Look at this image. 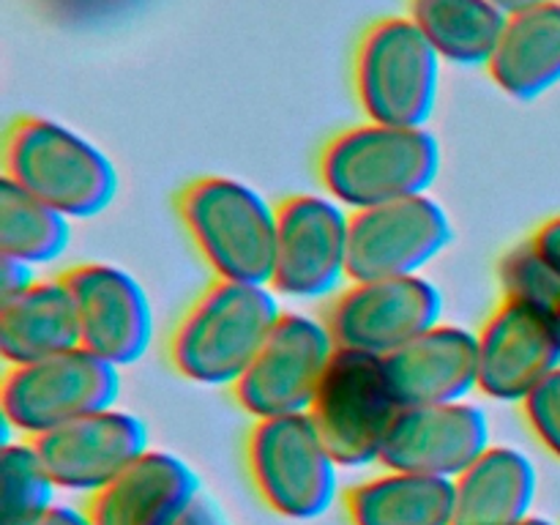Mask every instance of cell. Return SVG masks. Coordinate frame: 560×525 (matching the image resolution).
Returning <instances> with one entry per match:
<instances>
[{"label": "cell", "mask_w": 560, "mask_h": 525, "mask_svg": "<svg viewBox=\"0 0 560 525\" xmlns=\"http://www.w3.org/2000/svg\"><path fill=\"white\" fill-rule=\"evenodd\" d=\"M323 191L350 213L427 195L441 173V142L427 126L364 120L337 131L317 153Z\"/></svg>", "instance_id": "obj_1"}, {"label": "cell", "mask_w": 560, "mask_h": 525, "mask_svg": "<svg viewBox=\"0 0 560 525\" xmlns=\"http://www.w3.org/2000/svg\"><path fill=\"white\" fill-rule=\"evenodd\" d=\"M279 317L282 310L268 284L213 279L170 331V364L191 383L233 388Z\"/></svg>", "instance_id": "obj_2"}, {"label": "cell", "mask_w": 560, "mask_h": 525, "mask_svg": "<svg viewBox=\"0 0 560 525\" xmlns=\"http://www.w3.org/2000/svg\"><path fill=\"white\" fill-rule=\"evenodd\" d=\"M3 178L66 219L96 217L118 191V173L102 148L38 115H20L5 129Z\"/></svg>", "instance_id": "obj_3"}, {"label": "cell", "mask_w": 560, "mask_h": 525, "mask_svg": "<svg viewBox=\"0 0 560 525\" xmlns=\"http://www.w3.org/2000/svg\"><path fill=\"white\" fill-rule=\"evenodd\" d=\"M175 211L213 279L271 284L277 206L228 175H200L175 195Z\"/></svg>", "instance_id": "obj_4"}, {"label": "cell", "mask_w": 560, "mask_h": 525, "mask_svg": "<svg viewBox=\"0 0 560 525\" xmlns=\"http://www.w3.org/2000/svg\"><path fill=\"white\" fill-rule=\"evenodd\" d=\"M353 93L366 120L427 126L441 85V55L410 16H381L353 49Z\"/></svg>", "instance_id": "obj_5"}, {"label": "cell", "mask_w": 560, "mask_h": 525, "mask_svg": "<svg viewBox=\"0 0 560 525\" xmlns=\"http://www.w3.org/2000/svg\"><path fill=\"white\" fill-rule=\"evenodd\" d=\"M244 457L257 498L279 517L315 520L331 509L339 465L310 413L257 419Z\"/></svg>", "instance_id": "obj_6"}, {"label": "cell", "mask_w": 560, "mask_h": 525, "mask_svg": "<svg viewBox=\"0 0 560 525\" xmlns=\"http://www.w3.org/2000/svg\"><path fill=\"white\" fill-rule=\"evenodd\" d=\"M402 410L388 383L383 359L361 350L337 348L310 416L339 468L381 463V452Z\"/></svg>", "instance_id": "obj_7"}, {"label": "cell", "mask_w": 560, "mask_h": 525, "mask_svg": "<svg viewBox=\"0 0 560 525\" xmlns=\"http://www.w3.org/2000/svg\"><path fill=\"white\" fill-rule=\"evenodd\" d=\"M118 392V366L91 350L74 348L33 364L9 366L0 386V410L5 430L33 441L82 416L113 408Z\"/></svg>", "instance_id": "obj_8"}, {"label": "cell", "mask_w": 560, "mask_h": 525, "mask_svg": "<svg viewBox=\"0 0 560 525\" xmlns=\"http://www.w3.org/2000/svg\"><path fill=\"white\" fill-rule=\"evenodd\" d=\"M350 211L328 195H290L277 206V252L268 288L284 299L337 295L348 279Z\"/></svg>", "instance_id": "obj_9"}, {"label": "cell", "mask_w": 560, "mask_h": 525, "mask_svg": "<svg viewBox=\"0 0 560 525\" xmlns=\"http://www.w3.org/2000/svg\"><path fill=\"white\" fill-rule=\"evenodd\" d=\"M441 293L421 273L359 279L328 301L323 323L337 348L386 359L441 323Z\"/></svg>", "instance_id": "obj_10"}, {"label": "cell", "mask_w": 560, "mask_h": 525, "mask_svg": "<svg viewBox=\"0 0 560 525\" xmlns=\"http://www.w3.org/2000/svg\"><path fill=\"white\" fill-rule=\"evenodd\" d=\"M334 350L337 345L326 323L282 312L260 353L233 386L235 402L255 421L310 413Z\"/></svg>", "instance_id": "obj_11"}, {"label": "cell", "mask_w": 560, "mask_h": 525, "mask_svg": "<svg viewBox=\"0 0 560 525\" xmlns=\"http://www.w3.org/2000/svg\"><path fill=\"white\" fill-rule=\"evenodd\" d=\"M454 238L446 208L430 195L350 213L348 279L416 277Z\"/></svg>", "instance_id": "obj_12"}, {"label": "cell", "mask_w": 560, "mask_h": 525, "mask_svg": "<svg viewBox=\"0 0 560 525\" xmlns=\"http://www.w3.org/2000/svg\"><path fill=\"white\" fill-rule=\"evenodd\" d=\"M80 323V348L120 370L145 355L153 310L142 284L113 262L88 260L60 273Z\"/></svg>", "instance_id": "obj_13"}, {"label": "cell", "mask_w": 560, "mask_h": 525, "mask_svg": "<svg viewBox=\"0 0 560 525\" xmlns=\"http://www.w3.org/2000/svg\"><path fill=\"white\" fill-rule=\"evenodd\" d=\"M58 490L96 495L148 452V430L129 410L104 408L33 438Z\"/></svg>", "instance_id": "obj_14"}, {"label": "cell", "mask_w": 560, "mask_h": 525, "mask_svg": "<svg viewBox=\"0 0 560 525\" xmlns=\"http://www.w3.org/2000/svg\"><path fill=\"white\" fill-rule=\"evenodd\" d=\"M479 392L498 402H523L560 366L552 312L501 299L476 331Z\"/></svg>", "instance_id": "obj_15"}, {"label": "cell", "mask_w": 560, "mask_h": 525, "mask_svg": "<svg viewBox=\"0 0 560 525\" xmlns=\"http://www.w3.org/2000/svg\"><path fill=\"white\" fill-rule=\"evenodd\" d=\"M490 448V421L470 402L413 405L394 419L381 465L388 470L457 479Z\"/></svg>", "instance_id": "obj_16"}, {"label": "cell", "mask_w": 560, "mask_h": 525, "mask_svg": "<svg viewBox=\"0 0 560 525\" xmlns=\"http://www.w3.org/2000/svg\"><path fill=\"white\" fill-rule=\"evenodd\" d=\"M388 383L402 408L463 402L479 392L476 331L454 323H435L383 359Z\"/></svg>", "instance_id": "obj_17"}, {"label": "cell", "mask_w": 560, "mask_h": 525, "mask_svg": "<svg viewBox=\"0 0 560 525\" xmlns=\"http://www.w3.org/2000/svg\"><path fill=\"white\" fill-rule=\"evenodd\" d=\"M200 476L184 457L148 448L104 490L88 498L93 525H175L195 501Z\"/></svg>", "instance_id": "obj_18"}, {"label": "cell", "mask_w": 560, "mask_h": 525, "mask_svg": "<svg viewBox=\"0 0 560 525\" xmlns=\"http://www.w3.org/2000/svg\"><path fill=\"white\" fill-rule=\"evenodd\" d=\"M534 463L514 446H490L454 479V525H523L536 501Z\"/></svg>", "instance_id": "obj_19"}, {"label": "cell", "mask_w": 560, "mask_h": 525, "mask_svg": "<svg viewBox=\"0 0 560 525\" xmlns=\"http://www.w3.org/2000/svg\"><path fill=\"white\" fill-rule=\"evenodd\" d=\"M487 74L506 96L530 102L560 82V3L545 0L506 20L487 63Z\"/></svg>", "instance_id": "obj_20"}, {"label": "cell", "mask_w": 560, "mask_h": 525, "mask_svg": "<svg viewBox=\"0 0 560 525\" xmlns=\"http://www.w3.org/2000/svg\"><path fill=\"white\" fill-rule=\"evenodd\" d=\"M80 348V323L63 279H36L14 299L0 301V353L20 366Z\"/></svg>", "instance_id": "obj_21"}, {"label": "cell", "mask_w": 560, "mask_h": 525, "mask_svg": "<svg viewBox=\"0 0 560 525\" xmlns=\"http://www.w3.org/2000/svg\"><path fill=\"white\" fill-rule=\"evenodd\" d=\"M350 525H454V481L388 470L350 487Z\"/></svg>", "instance_id": "obj_22"}, {"label": "cell", "mask_w": 560, "mask_h": 525, "mask_svg": "<svg viewBox=\"0 0 560 525\" xmlns=\"http://www.w3.org/2000/svg\"><path fill=\"white\" fill-rule=\"evenodd\" d=\"M408 16L441 60L468 69H487L509 20L490 0H408Z\"/></svg>", "instance_id": "obj_23"}, {"label": "cell", "mask_w": 560, "mask_h": 525, "mask_svg": "<svg viewBox=\"0 0 560 525\" xmlns=\"http://www.w3.org/2000/svg\"><path fill=\"white\" fill-rule=\"evenodd\" d=\"M69 219L11 180H0V255L38 266L69 249Z\"/></svg>", "instance_id": "obj_24"}, {"label": "cell", "mask_w": 560, "mask_h": 525, "mask_svg": "<svg viewBox=\"0 0 560 525\" xmlns=\"http://www.w3.org/2000/svg\"><path fill=\"white\" fill-rule=\"evenodd\" d=\"M55 490L33 441H3L0 448V525H42L52 512Z\"/></svg>", "instance_id": "obj_25"}, {"label": "cell", "mask_w": 560, "mask_h": 525, "mask_svg": "<svg viewBox=\"0 0 560 525\" xmlns=\"http://www.w3.org/2000/svg\"><path fill=\"white\" fill-rule=\"evenodd\" d=\"M498 282L501 295L509 301H523L547 312H556L560 306V273L541 257L530 238L501 257Z\"/></svg>", "instance_id": "obj_26"}, {"label": "cell", "mask_w": 560, "mask_h": 525, "mask_svg": "<svg viewBox=\"0 0 560 525\" xmlns=\"http://www.w3.org/2000/svg\"><path fill=\"white\" fill-rule=\"evenodd\" d=\"M523 416L536 441L560 459V366L523 399Z\"/></svg>", "instance_id": "obj_27"}, {"label": "cell", "mask_w": 560, "mask_h": 525, "mask_svg": "<svg viewBox=\"0 0 560 525\" xmlns=\"http://www.w3.org/2000/svg\"><path fill=\"white\" fill-rule=\"evenodd\" d=\"M47 14L66 22H98L129 9L135 0H38Z\"/></svg>", "instance_id": "obj_28"}, {"label": "cell", "mask_w": 560, "mask_h": 525, "mask_svg": "<svg viewBox=\"0 0 560 525\" xmlns=\"http://www.w3.org/2000/svg\"><path fill=\"white\" fill-rule=\"evenodd\" d=\"M33 282H36V277H33V266H27V262L22 260H14V257L0 255V301L14 299V295H20L22 290L31 288Z\"/></svg>", "instance_id": "obj_29"}, {"label": "cell", "mask_w": 560, "mask_h": 525, "mask_svg": "<svg viewBox=\"0 0 560 525\" xmlns=\"http://www.w3.org/2000/svg\"><path fill=\"white\" fill-rule=\"evenodd\" d=\"M175 525H230V523L213 498H208L206 492H197L195 501L184 509V514H180Z\"/></svg>", "instance_id": "obj_30"}, {"label": "cell", "mask_w": 560, "mask_h": 525, "mask_svg": "<svg viewBox=\"0 0 560 525\" xmlns=\"http://www.w3.org/2000/svg\"><path fill=\"white\" fill-rule=\"evenodd\" d=\"M530 241H534L536 249L541 252V257L560 273V213L547 219L545 224H539L536 233L530 235Z\"/></svg>", "instance_id": "obj_31"}, {"label": "cell", "mask_w": 560, "mask_h": 525, "mask_svg": "<svg viewBox=\"0 0 560 525\" xmlns=\"http://www.w3.org/2000/svg\"><path fill=\"white\" fill-rule=\"evenodd\" d=\"M42 525H93L91 514L85 506H71V503H58L52 512L44 517Z\"/></svg>", "instance_id": "obj_32"}, {"label": "cell", "mask_w": 560, "mask_h": 525, "mask_svg": "<svg viewBox=\"0 0 560 525\" xmlns=\"http://www.w3.org/2000/svg\"><path fill=\"white\" fill-rule=\"evenodd\" d=\"M490 3L495 5V9H501L506 16H512V14H517V11L530 9V5L545 3V0H490Z\"/></svg>", "instance_id": "obj_33"}, {"label": "cell", "mask_w": 560, "mask_h": 525, "mask_svg": "<svg viewBox=\"0 0 560 525\" xmlns=\"http://www.w3.org/2000/svg\"><path fill=\"white\" fill-rule=\"evenodd\" d=\"M523 525H558V523H552V520H547V517H534V514H530Z\"/></svg>", "instance_id": "obj_34"}, {"label": "cell", "mask_w": 560, "mask_h": 525, "mask_svg": "<svg viewBox=\"0 0 560 525\" xmlns=\"http://www.w3.org/2000/svg\"><path fill=\"white\" fill-rule=\"evenodd\" d=\"M552 317H556V328H558V339H560V306L556 312H552Z\"/></svg>", "instance_id": "obj_35"}, {"label": "cell", "mask_w": 560, "mask_h": 525, "mask_svg": "<svg viewBox=\"0 0 560 525\" xmlns=\"http://www.w3.org/2000/svg\"><path fill=\"white\" fill-rule=\"evenodd\" d=\"M558 3H560V0H558Z\"/></svg>", "instance_id": "obj_36"}]
</instances>
